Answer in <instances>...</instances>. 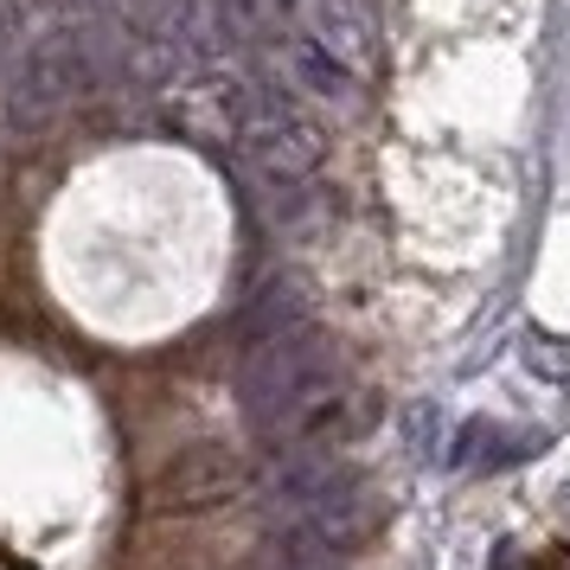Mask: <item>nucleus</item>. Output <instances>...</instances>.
<instances>
[{"mask_svg":"<svg viewBox=\"0 0 570 570\" xmlns=\"http://www.w3.org/2000/svg\"><path fill=\"white\" fill-rule=\"evenodd\" d=\"M302 39L321 46L346 78L365 83L379 71V13H372V0H308Z\"/></svg>","mask_w":570,"mask_h":570,"instance_id":"4","label":"nucleus"},{"mask_svg":"<svg viewBox=\"0 0 570 570\" xmlns=\"http://www.w3.org/2000/svg\"><path fill=\"white\" fill-rule=\"evenodd\" d=\"M288 78H295V90H302V97H314V104H334V109L360 97V78H346L334 58L321 52V46H308L302 32L288 39Z\"/></svg>","mask_w":570,"mask_h":570,"instance_id":"6","label":"nucleus"},{"mask_svg":"<svg viewBox=\"0 0 570 570\" xmlns=\"http://www.w3.org/2000/svg\"><path fill=\"white\" fill-rule=\"evenodd\" d=\"M308 0H212V20L237 46H288L302 32Z\"/></svg>","mask_w":570,"mask_h":570,"instance_id":"5","label":"nucleus"},{"mask_svg":"<svg viewBox=\"0 0 570 570\" xmlns=\"http://www.w3.org/2000/svg\"><path fill=\"white\" fill-rule=\"evenodd\" d=\"M346 379H340V353L327 334H314L308 321L244 346L237 365V411L269 449L288 442H327L334 449L346 430Z\"/></svg>","mask_w":570,"mask_h":570,"instance_id":"1","label":"nucleus"},{"mask_svg":"<svg viewBox=\"0 0 570 570\" xmlns=\"http://www.w3.org/2000/svg\"><path fill=\"white\" fill-rule=\"evenodd\" d=\"M232 148L244 155V167H250L269 193H295V186H308L314 174H321V160H327V129H321L295 97L244 90V116H237Z\"/></svg>","mask_w":570,"mask_h":570,"instance_id":"2","label":"nucleus"},{"mask_svg":"<svg viewBox=\"0 0 570 570\" xmlns=\"http://www.w3.org/2000/svg\"><path fill=\"white\" fill-rule=\"evenodd\" d=\"M244 493V462L225 442H193L155 474V507L160 513H212Z\"/></svg>","mask_w":570,"mask_h":570,"instance_id":"3","label":"nucleus"}]
</instances>
